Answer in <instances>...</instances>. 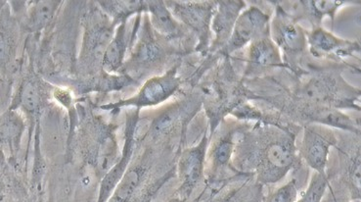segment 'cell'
<instances>
[{"label": "cell", "instance_id": "6da1fadb", "mask_svg": "<svg viewBox=\"0 0 361 202\" xmlns=\"http://www.w3.org/2000/svg\"><path fill=\"white\" fill-rule=\"evenodd\" d=\"M116 25L104 15L90 18L85 26L79 66L80 72L92 75L102 68L106 49L114 37Z\"/></svg>", "mask_w": 361, "mask_h": 202}, {"label": "cell", "instance_id": "7a4b0ae2", "mask_svg": "<svg viewBox=\"0 0 361 202\" xmlns=\"http://www.w3.org/2000/svg\"><path fill=\"white\" fill-rule=\"evenodd\" d=\"M176 73H178V66L171 68L163 76L153 77L148 80L135 97L102 105L100 108L116 112L123 107L131 106V107H135L136 110L140 111L141 108L161 105L178 90L180 79Z\"/></svg>", "mask_w": 361, "mask_h": 202}, {"label": "cell", "instance_id": "3957f363", "mask_svg": "<svg viewBox=\"0 0 361 202\" xmlns=\"http://www.w3.org/2000/svg\"><path fill=\"white\" fill-rule=\"evenodd\" d=\"M166 57V50L154 37L147 18L144 23L137 44L133 47L130 59L125 62L121 72L135 80L136 76L141 77L161 66Z\"/></svg>", "mask_w": 361, "mask_h": 202}, {"label": "cell", "instance_id": "277c9868", "mask_svg": "<svg viewBox=\"0 0 361 202\" xmlns=\"http://www.w3.org/2000/svg\"><path fill=\"white\" fill-rule=\"evenodd\" d=\"M49 85L32 70L29 71L18 85L9 109H21L34 124L42 115L49 100Z\"/></svg>", "mask_w": 361, "mask_h": 202}, {"label": "cell", "instance_id": "5b68a950", "mask_svg": "<svg viewBox=\"0 0 361 202\" xmlns=\"http://www.w3.org/2000/svg\"><path fill=\"white\" fill-rule=\"evenodd\" d=\"M296 159L294 140L286 136L270 143L262 154L259 177L266 183L279 181L291 169Z\"/></svg>", "mask_w": 361, "mask_h": 202}, {"label": "cell", "instance_id": "8992f818", "mask_svg": "<svg viewBox=\"0 0 361 202\" xmlns=\"http://www.w3.org/2000/svg\"><path fill=\"white\" fill-rule=\"evenodd\" d=\"M21 31L19 20L6 2L0 11V75L2 77L7 78L14 72Z\"/></svg>", "mask_w": 361, "mask_h": 202}, {"label": "cell", "instance_id": "52a82bcc", "mask_svg": "<svg viewBox=\"0 0 361 202\" xmlns=\"http://www.w3.org/2000/svg\"><path fill=\"white\" fill-rule=\"evenodd\" d=\"M140 121V110L133 111L126 116L125 146L120 160L107 174L101 182L99 196L97 202H107L113 191L117 188L118 184L122 180L126 172L130 166L131 158L135 148V133Z\"/></svg>", "mask_w": 361, "mask_h": 202}, {"label": "cell", "instance_id": "ba28073f", "mask_svg": "<svg viewBox=\"0 0 361 202\" xmlns=\"http://www.w3.org/2000/svg\"><path fill=\"white\" fill-rule=\"evenodd\" d=\"M269 15L264 13L262 10L251 7L237 18L231 37L222 50L229 54L241 49L251 40L259 39L269 24Z\"/></svg>", "mask_w": 361, "mask_h": 202}, {"label": "cell", "instance_id": "9c48e42d", "mask_svg": "<svg viewBox=\"0 0 361 202\" xmlns=\"http://www.w3.org/2000/svg\"><path fill=\"white\" fill-rule=\"evenodd\" d=\"M206 150L207 138L204 136L198 145L188 148L181 154L178 162V175L181 181L178 193L180 198L186 201L203 178Z\"/></svg>", "mask_w": 361, "mask_h": 202}, {"label": "cell", "instance_id": "30bf717a", "mask_svg": "<svg viewBox=\"0 0 361 202\" xmlns=\"http://www.w3.org/2000/svg\"><path fill=\"white\" fill-rule=\"evenodd\" d=\"M147 158L128 169L107 202H144L143 186L150 164Z\"/></svg>", "mask_w": 361, "mask_h": 202}, {"label": "cell", "instance_id": "8fae6325", "mask_svg": "<svg viewBox=\"0 0 361 202\" xmlns=\"http://www.w3.org/2000/svg\"><path fill=\"white\" fill-rule=\"evenodd\" d=\"M274 40L287 54H297L307 44L304 32L283 10L277 12L274 21Z\"/></svg>", "mask_w": 361, "mask_h": 202}, {"label": "cell", "instance_id": "7c38bea8", "mask_svg": "<svg viewBox=\"0 0 361 202\" xmlns=\"http://www.w3.org/2000/svg\"><path fill=\"white\" fill-rule=\"evenodd\" d=\"M332 141L317 132L314 129H305L302 145V155L310 168L322 175H326L328 155Z\"/></svg>", "mask_w": 361, "mask_h": 202}, {"label": "cell", "instance_id": "4fadbf2b", "mask_svg": "<svg viewBox=\"0 0 361 202\" xmlns=\"http://www.w3.org/2000/svg\"><path fill=\"white\" fill-rule=\"evenodd\" d=\"M25 128L24 120L17 111L8 109L0 115V150L2 148H8L9 161L15 169L17 167V156Z\"/></svg>", "mask_w": 361, "mask_h": 202}, {"label": "cell", "instance_id": "5bb4252c", "mask_svg": "<svg viewBox=\"0 0 361 202\" xmlns=\"http://www.w3.org/2000/svg\"><path fill=\"white\" fill-rule=\"evenodd\" d=\"M280 65H281V58L277 47L271 40L266 37L254 40L250 49L247 74H257Z\"/></svg>", "mask_w": 361, "mask_h": 202}, {"label": "cell", "instance_id": "9a60e30c", "mask_svg": "<svg viewBox=\"0 0 361 202\" xmlns=\"http://www.w3.org/2000/svg\"><path fill=\"white\" fill-rule=\"evenodd\" d=\"M170 4L174 15L192 29L195 30L200 35V39H208L207 32L209 31L211 7L193 2H170Z\"/></svg>", "mask_w": 361, "mask_h": 202}, {"label": "cell", "instance_id": "2e32d148", "mask_svg": "<svg viewBox=\"0 0 361 202\" xmlns=\"http://www.w3.org/2000/svg\"><path fill=\"white\" fill-rule=\"evenodd\" d=\"M24 21L20 22L23 31L39 32L52 22L61 1H31Z\"/></svg>", "mask_w": 361, "mask_h": 202}, {"label": "cell", "instance_id": "e0dca14e", "mask_svg": "<svg viewBox=\"0 0 361 202\" xmlns=\"http://www.w3.org/2000/svg\"><path fill=\"white\" fill-rule=\"evenodd\" d=\"M300 97L310 102L318 105H342L340 102V95L336 93L335 81L328 76L312 78L302 88Z\"/></svg>", "mask_w": 361, "mask_h": 202}, {"label": "cell", "instance_id": "ac0fdd59", "mask_svg": "<svg viewBox=\"0 0 361 202\" xmlns=\"http://www.w3.org/2000/svg\"><path fill=\"white\" fill-rule=\"evenodd\" d=\"M128 37L126 34V22L118 27L117 32L111 40L102 60V68L106 73L121 72L125 64Z\"/></svg>", "mask_w": 361, "mask_h": 202}, {"label": "cell", "instance_id": "d6986e66", "mask_svg": "<svg viewBox=\"0 0 361 202\" xmlns=\"http://www.w3.org/2000/svg\"><path fill=\"white\" fill-rule=\"evenodd\" d=\"M219 5V13L213 21V30L216 35V44L222 45L228 42L237 18L239 17L240 10L243 8L245 4L241 1H229L221 2Z\"/></svg>", "mask_w": 361, "mask_h": 202}, {"label": "cell", "instance_id": "ffe728a7", "mask_svg": "<svg viewBox=\"0 0 361 202\" xmlns=\"http://www.w3.org/2000/svg\"><path fill=\"white\" fill-rule=\"evenodd\" d=\"M186 108L188 103L185 101L176 103L154 119L149 130L151 138L155 141L170 135L186 114Z\"/></svg>", "mask_w": 361, "mask_h": 202}, {"label": "cell", "instance_id": "44dd1931", "mask_svg": "<svg viewBox=\"0 0 361 202\" xmlns=\"http://www.w3.org/2000/svg\"><path fill=\"white\" fill-rule=\"evenodd\" d=\"M147 9L151 13V24L159 34L166 39H173L180 35V26L173 19L165 2L148 1Z\"/></svg>", "mask_w": 361, "mask_h": 202}, {"label": "cell", "instance_id": "7402d4cb", "mask_svg": "<svg viewBox=\"0 0 361 202\" xmlns=\"http://www.w3.org/2000/svg\"><path fill=\"white\" fill-rule=\"evenodd\" d=\"M137 84L135 80L128 75L110 76L108 73L99 76H93L88 79L79 83L80 92L87 93L90 92L109 93L112 90H121L130 85Z\"/></svg>", "mask_w": 361, "mask_h": 202}, {"label": "cell", "instance_id": "603a6c76", "mask_svg": "<svg viewBox=\"0 0 361 202\" xmlns=\"http://www.w3.org/2000/svg\"><path fill=\"white\" fill-rule=\"evenodd\" d=\"M309 42L310 44V50L315 57H323V55L330 54V53H344L347 55V52H350L353 44L344 42L339 40L330 32L323 29L314 30L310 35Z\"/></svg>", "mask_w": 361, "mask_h": 202}, {"label": "cell", "instance_id": "cb8c5ba5", "mask_svg": "<svg viewBox=\"0 0 361 202\" xmlns=\"http://www.w3.org/2000/svg\"><path fill=\"white\" fill-rule=\"evenodd\" d=\"M16 170L0 150V202H12L20 196L21 183L16 177Z\"/></svg>", "mask_w": 361, "mask_h": 202}, {"label": "cell", "instance_id": "d4e9b609", "mask_svg": "<svg viewBox=\"0 0 361 202\" xmlns=\"http://www.w3.org/2000/svg\"><path fill=\"white\" fill-rule=\"evenodd\" d=\"M101 8L104 10L106 15L111 17L115 25L126 22L128 17L135 13H141L147 9L145 1H99Z\"/></svg>", "mask_w": 361, "mask_h": 202}, {"label": "cell", "instance_id": "484cf974", "mask_svg": "<svg viewBox=\"0 0 361 202\" xmlns=\"http://www.w3.org/2000/svg\"><path fill=\"white\" fill-rule=\"evenodd\" d=\"M310 117L314 119L315 122L333 126V127L344 129L350 132L358 133L360 129L355 125V121L343 114L334 108L320 107L312 109L309 113Z\"/></svg>", "mask_w": 361, "mask_h": 202}, {"label": "cell", "instance_id": "4316f807", "mask_svg": "<svg viewBox=\"0 0 361 202\" xmlns=\"http://www.w3.org/2000/svg\"><path fill=\"white\" fill-rule=\"evenodd\" d=\"M327 186V176L315 174L310 181L309 188L299 202H322L323 196L326 193Z\"/></svg>", "mask_w": 361, "mask_h": 202}, {"label": "cell", "instance_id": "83f0119b", "mask_svg": "<svg viewBox=\"0 0 361 202\" xmlns=\"http://www.w3.org/2000/svg\"><path fill=\"white\" fill-rule=\"evenodd\" d=\"M305 8L307 9V12L312 19L320 22L325 15H334L336 10L340 5L344 4L342 1H302Z\"/></svg>", "mask_w": 361, "mask_h": 202}, {"label": "cell", "instance_id": "f1b7e54d", "mask_svg": "<svg viewBox=\"0 0 361 202\" xmlns=\"http://www.w3.org/2000/svg\"><path fill=\"white\" fill-rule=\"evenodd\" d=\"M233 151V138L231 135L224 136L214 146L213 151L214 163L219 167L226 165L231 160Z\"/></svg>", "mask_w": 361, "mask_h": 202}, {"label": "cell", "instance_id": "f546056e", "mask_svg": "<svg viewBox=\"0 0 361 202\" xmlns=\"http://www.w3.org/2000/svg\"><path fill=\"white\" fill-rule=\"evenodd\" d=\"M298 188L296 180H293L275 191L267 202H296Z\"/></svg>", "mask_w": 361, "mask_h": 202}, {"label": "cell", "instance_id": "4dcf8cb0", "mask_svg": "<svg viewBox=\"0 0 361 202\" xmlns=\"http://www.w3.org/2000/svg\"><path fill=\"white\" fill-rule=\"evenodd\" d=\"M350 186H353V194H357V198H360V154L357 153L353 162L350 163V171H348Z\"/></svg>", "mask_w": 361, "mask_h": 202}, {"label": "cell", "instance_id": "1f68e13d", "mask_svg": "<svg viewBox=\"0 0 361 202\" xmlns=\"http://www.w3.org/2000/svg\"><path fill=\"white\" fill-rule=\"evenodd\" d=\"M169 202H186V201H185V199H183L180 198H176L171 199V201Z\"/></svg>", "mask_w": 361, "mask_h": 202}, {"label": "cell", "instance_id": "d6a6232c", "mask_svg": "<svg viewBox=\"0 0 361 202\" xmlns=\"http://www.w3.org/2000/svg\"><path fill=\"white\" fill-rule=\"evenodd\" d=\"M5 4H6V2L0 1V11H1L2 8H4Z\"/></svg>", "mask_w": 361, "mask_h": 202}, {"label": "cell", "instance_id": "836d02e7", "mask_svg": "<svg viewBox=\"0 0 361 202\" xmlns=\"http://www.w3.org/2000/svg\"><path fill=\"white\" fill-rule=\"evenodd\" d=\"M352 202H360V198H353V201Z\"/></svg>", "mask_w": 361, "mask_h": 202}, {"label": "cell", "instance_id": "e575fe53", "mask_svg": "<svg viewBox=\"0 0 361 202\" xmlns=\"http://www.w3.org/2000/svg\"><path fill=\"white\" fill-rule=\"evenodd\" d=\"M216 202H224V201H216Z\"/></svg>", "mask_w": 361, "mask_h": 202}]
</instances>
